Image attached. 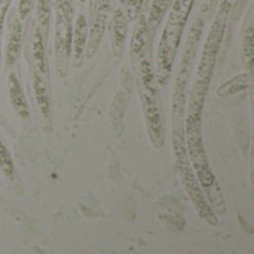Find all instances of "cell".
Wrapping results in <instances>:
<instances>
[{
    "mask_svg": "<svg viewBox=\"0 0 254 254\" xmlns=\"http://www.w3.org/2000/svg\"><path fill=\"white\" fill-rule=\"evenodd\" d=\"M86 40H88V19L83 12H79L76 16V22L73 25L71 33V57L70 63L74 68H79L85 58V49H86Z\"/></svg>",
    "mask_w": 254,
    "mask_h": 254,
    "instance_id": "4fadbf2b",
    "label": "cell"
},
{
    "mask_svg": "<svg viewBox=\"0 0 254 254\" xmlns=\"http://www.w3.org/2000/svg\"><path fill=\"white\" fill-rule=\"evenodd\" d=\"M201 116L199 112H185V143L189 161L195 173L210 168L207 152L202 141L201 132Z\"/></svg>",
    "mask_w": 254,
    "mask_h": 254,
    "instance_id": "ba28073f",
    "label": "cell"
},
{
    "mask_svg": "<svg viewBox=\"0 0 254 254\" xmlns=\"http://www.w3.org/2000/svg\"><path fill=\"white\" fill-rule=\"evenodd\" d=\"M6 94L13 113L24 122H30V106L22 89L21 80L15 71H10L6 79Z\"/></svg>",
    "mask_w": 254,
    "mask_h": 254,
    "instance_id": "8fae6325",
    "label": "cell"
},
{
    "mask_svg": "<svg viewBox=\"0 0 254 254\" xmlns=\"http://www.w3.org/2000/svg\"><path fill=\"white\" fill-rule=\"evenodd\" d=\"M0 171L1 174L7 179V180H13L15 179V165H13V159L12 155L6 146V141L3 140V137L0 135Z\"/></svg>",
    "mask_w": 254,
    "mask_h": 254,
    "instance_id": "d6986e66",
    "label": "cell"
},
{
    "mask_svg": "<svg viewBox=\"0 0 254 254\" xmlns=\"http://www.w3.org/2000/svg\"><path fill=\"white\" fill-rule=\"evenodd\" d=\"M173 152L176 158V165L182 179V183L192 199L198 214L207 220L210 225H217V216L213 211L207 196L204 195L198 179L195 176V171L192 168V164L188 156L186 143H185V122L180 119H173Z\"/></svg>",
    "mask_w": 254,
    "mask_h": 254,
    "instance_id": "5b68a950",
    "label": "cell"
},
{
    "mask_svg": "<svg viewBox=\"0 0 254 254\" xmlns=\"http://www.w3.org/2000/svg\"><path fill=\"white\" fill-rule=\"evenodd\" d=\"M192 4H193V0H174L171 6L168 21L165 24V28L161 36V42L158 46L156 67H153L155 77L159 86H165L170 80L176 54L179 51L183 28L186 25Z\"/></svg>",
    "mask_w": 254,
    "mask_h": 254,
    "instance_id": "277c9868",
    "label": "cell"
},
{
    "mask_svg": "<svg viewBox=\"0 0 254 254\" xmlns=\"http://www.w3.org/2000/svg\"><path fill=\"white\" fill-rule=\"evenodd\" d=\"M110 12H112V1L110 0H95L91 3V28L88 33V40H86V49H85V57L92 58L101 43V39L104 36L107 22L110 19Z\"/></svg>",
    "mask_w": 254,
    "mask_h": 254,
    "instance_id": "30bf717a",
    "label": "cell"
},
{
    "mask_svg": "<svg viewBox=\"0 0 254 254\" xmlns=\"http://www.w3.org/2000/svg\"><path fill=\"white\" fill-rule=\"evenodd\" d=\"M243 67L247 74L253 76L254 70V30L252 7L247 12V16L243 24V48H241Z\"/></svg>",
    "mask_w": 254,
    "mask_h": 254,
    "instance_id": "9a60e30c",
    "label": "cell"
},
{
    "mask_svg": "<svg viewBox=\"0 0 254 254\" xmlns=\"http://www.w3.org/2000/svg\"><path fill=\"white\" fill-rule=\"evenodd\" d=\"M25 58L30 68V85L33 98L37 109V116L40 121V128L45 134L52 131V91L49 79V65L46 57V42L36 22H33L30 42L27 45Z\"/></svg>",
    "mask_w": 254,
    "mask_h": 254,
    "instance_id": "7a4b0ae2",
    "label": "cell"
},
{
    "mask_svg": "<svg viewBox=\"0 0 254 254\" xmlns=\"http://www.w3.org/2000/svg\"><path fill=\"white\" fill-rule=\"evenodd\" d=\"M134 73H135V88L140 97L149 140L155 149H161L165 143V116H164L159 85L155 77L150 49H147V52L141 57L138 64L134 67Z\"/></svg>",
    "mask_w": 254,
    "mask_h": 254,
    "instance_id": "3957f363",
    "label": "cell"
},
{
    "mask_svg": "<svg viewBox=\"0 0 254 254\" xmlns=\"http://www.w3.org/2000/svg\"><path fill=\"white\" fill-rule=\"evenodd\" d=\"M128 30V18L122 7H116L110 18V33H112V51L115 57H121L125 46Z\"/></svg>",
    "mask_w": 254,
    "mask_h": 254,
    "instance_id": "5bb4252c",
    "label": "cell"
},
{
    "mask_svg": "<svg viewBox=\"0 0 254 254\" xmlns=\"http://www.w3.org/2000/svg\"><path fill=\"white\" fill-rule=\"evenodd\" d=\"M34 7V0H18V4H16V12H18V16L19 19L24 22L28 21L30 18V13Z\"/></svg>",
    "mask_w": 254,
    "mask_h": 254,
    "instance_id": "ffe728a7",
    "label": "cell"
},
{
    "mask_svg": "<svg viewBox=\"0 0 254 254\" xmlns=\"http://www.w3.org/2000/svg\"><path fill=\"white\" fill-rule=\"evenodd\" d=\"M253 86V76L247 74V73H243V74H238L235 77H232L231 80L225 82L219 89H217V95L219 97H231V95H235V94H240L249 88Z\"/></svg>",
    "mask_w": 254,
    "mask_h": 254,
    "instance_id": "2e32d148",
    "label": "cell"
},
{
    "mask_svg": "<svg viewBox=\"0 0 254 254\" xmlns=\"http://www.w3.org/2000/svg\"><path fill=\"white\" fill-rule=\"evenodd\" d=\"M171 0H153L149 13H147V31H149V37L153 40V36L164 18V13L167 12L168 6H170Z\"/></svg>",
    "mask_w": 254,
    "mask_h": 254,
    "instance_id": "e0dca14e",
    "label": "cell"
},
{
    "mask_svg": "<svg viewBox=\"0 0 254 254\" xmlns=\"http://www.w3.org/2000/svg\"><path fill=\"white\" fill-rule=\"evenodd\" d=\"M12 0H0V67H1V37H3V25H4V18L6 13L10 7Z\"/></svg>",
    "mask_w": 254,
    "mask_h": 254,
    "instance_id": "44dd1931",
    "label": "cell"
},
{
    "mask_svg": "<svg viewBox=\"0 0 254 254\" xmlns=\"http://www.w3.org/2000/svg\"><path fill=\"white\" fill-rule=\"evenodd\" d=\"M55 30H54V54L55 73L60 79L67 76L71 57V33H73V0H54Z\"/></svg>",
    "mask_w": 254,
    "mask_h": 254,
    "instance_id": "8992f818",
    "label": "cell"
},
{
    "mask_svg": "<svg viewBox=\"0 0 254 254\" xmlns=\"http://www.w3.org/2000/svg\"><path fill=\"white\" fill-rule=\"evenodd\" d=\"M119 1H121V3H124V1H125V0H119Z\"/></svg>",
    "mask_w": 254,
    "mask_h": 254,
    "instance_id": "7402d4cb",
    "label": "cell"
},
{
    "mask_svg": "<svg viewBox=\"0 0 254 254\" xmlns=\"http://www.w3.org/2000/svg\"><path fill=\"white\" fill-rule=\"evenodd\" d=\"M202 19L198 18L195 24L192 25V30L189 33V37L185 45V51L182 55L180 67L176 76L174 89H173V119L185 121V110H186V100H188V85L189 77L196 54V45L202 31Z\"/></svg>",
    "mask_w": 254,
    "mask_h": 254,
    "instance_id": "52a82bcc",
    "label": "cell"
},
{
    "mask_svg": "<svg viewBox=\"0 0 254 254\" xmlns=\"http://www.w3.org/2000/svg\"><path fill=\"white\" fill-rule=\"evenodd\" d=\"M6 42H4V67L9 70L16 65L24 42V25L18 16L16 7H9L6 13Z\"/></svg>",
    "mask_w": 254,
    "mask_h": 254,
    "instance_id": "9c48e42d",
    "label": "cell"
},
{
    "mask_svg": "<svg viewBox=\"0 0 254 254\" xmlns=\"http://www.w3.org/2000/svg\"><path fill=\"white\" fill-rule=\"evenodd\" d=\"M150 45H152V39L149 37V31H147V13L143 12L141 15H138L129 45V57H131L132 68L138 64V61L147 52V49H150Z\"/></svg>",
    "mask_w": 254,
    "mask_h": 254,
    "instance_id": "7c38bea8",
    "label": "cell"
},
{
    "mask_svg": "<svg viewBox=\"0 0 254 254\" xmlns=\"http://www.w3.org/2000/svg\"><path fill=\"white\" fill-rule=\"evenodd\" d=\"M231 6L232 4L229 0H223L219 4L217 13L214 16V21L210 27V31L207 34V39H205V43L202 48L201 60H199V64L196 68L195 82H193L192 89H190L188 100H186V110L188 112L202 113V110H204L207 92L210 89V83H211L214 68H216V63H217V55H219L225 33H226Z\"/></svg>",
    "mask_w": 254,
    "mask_h": 254,
    "instance_id": "6da1fadb",
    "label": "cell"
},
{
    "mask_svg": "<svg viewBox=\"0 0 254 254\" xmlns=\"http://www.w3.org/2000/svg\"><path fill=\"white\" fill-rule=\"evenodd\" d=\"M124 92H118L115 97V101L112 104V110H110V119L113 121V129L116 132V135L119 137L122 132V122H124V116H125V104L127 100L122 101Z\"/></svg>",
    "mask_w": 254,
    "mask_h": 254,
    "instance_id": "ac0fdd59",
    "label": "cell"
}]
</instances>
